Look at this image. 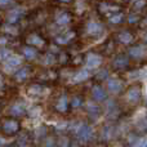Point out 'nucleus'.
Returning <instances> with one entry per match:
<instances>
[{
    "mask_svg": "<svg viewBox=\"0 0 147 147\" xmlns=\"http://www.w3.org/2000/svg\"><path fill=\"white\" fill-rule=\"evenodd\" d=\"M28 72H30L28 71V67H22V69L17 70V72H16V75H14L16 80L17 81H23L25 79H27Z\"/></svg>",
    "mask_w": 147,
    "mask_h": 147,
    "instance_id": "12",
    "label": "nucleus"
},
{
    "mask_svg": "<svg viewBox=\"0 0 147 147\" xmlns=\"http://www.w3.org/2000/svg\"><path fill=\"white\" fill-rule=\"evenodd\" d=\"M103 31V27H102L101 23L96 22V21H90V22L86 25V32L89 34V35H99V34Z\"/></svg>",
    "mask_w": 147,
    "mask_h": 147,
    "instance_id": "2",
    "label": "nucleus"
},
{
    "mask_svg": "<svg viewBox=\"0 0 147 147\" xmlns=\"http://www.w3.org/2000/svg\"><path fill=\"white\" fill-rule=\"evenodd\" d=\"M94 147H106L105 145H97V146H94Z\"/></svg>",
    "mask_w": 147,
    "mask_h": 147,
    "instance_id": "31",
    "label": "nucleus"
},
{
    "mask_svg": "<svg viewBox=\"0 0 147 147\" xmlns=\"http://www.w3.org/2000/svg\"><path fill=\"white\" fill-rule=\"evenodd\" d=\"M107 88H109V90L111 92V93H119V92H121V89H123V83L119 80V79L111 78V79H109V81H107Z\"/></svg>",
    "mask_w": 147,
    "mask_h": 147,
    "instance_id": "3",
    "label": "nucleus"
},
{
    "mask_svg": "<svg viewBox=\"0 0 147 147\" xmlns=\"http://www.w3.org/2000/svg\"><path fill=\"white\" fill-rule=\"evenodd\" d=\"M26 111L25 106H23L22 103H16L12 106V109H10V112H12L13 115H17V116H21V115H23Z\"/></svg>",
    "mask_w": 147,
    "mask_h": 147,
    "instance_id": "16",
    "label": "nucleus"
},
{
    "mask_svg": "<svg viewBox=\"0 0 147 147\" xmlns=\"http://www.w3.org/2000/svg\"><path fill=\"white\" fill-rule=\"evenodd\" d=\"M129 54H130V57H133V58H136V59L142 58V57L146 54V49L141 45L132 47V48L129 49Z\"/></svg>",
    "mask_w": 147,
    "mask_h": 147,
    "instance_id": "9",
    "label": "nucleus"
},
{
    "mask_svg": "<svg viewBox=\"0 0 147 147\" xmlns=\"http://www.w3.org/2000/svg\"><path fill=\"white\" fill-rule=\"evenodd\" d=\"M128 101L132 102V103H137L138 101L141 99V90L138 86H132V88L128 90Z\"/></svg>",
    "mask_w": 147,
    "mask_h": 147,
    "instance_id": "8",
    "label": "nucleus"
},
{
    "mask_svg": "<svg viewBox=\"0 0 147 147\" xmlns=\"http://www.w3.org/2000/svg\"><path fill=\"white\" fill-rule=\"evenodd\" d=\"M70 21H71V17H70L69 13H61V14L57 16V23L58 25H62V26L69 25Z\"/></svg>",
    "mask_w": 147,
    "mask_h": 147,
    "instance_id": "17",
    "label": "nucleus"
},
{
    "mask_svg": "<svg viewBox=\"0 0 147 147\" xmlns=\"http://www.w3.org/2000/svg\"><path fill=\"white\" fill-rule=\"evenodd\" d=\"M89 76H90V72L88 71V70H80L79 72H76L75 75H74V81H76V83H80V81H84L86 80V79H89Z\"/></svg>",
    "mask_w": 147,
    "mask_h": 147,
    "instance_id": "11",
    "label": "nucleus"
},
{
    "mask_svg": "<svg viewBox=\"0 0 147 147\" xmlns=\"http://www.w3.org/2000/svg\"><path fill=\"white\" fill-rule=\"evenodd\" d=\"M136 147H147V138H143V140H141L140 142L137 143V146Z\"/></svg>",
    "mask_w": 147,
    "mask_h": 147,
    "instance_id": "26",
    "label": "nucleus"
},
{
    "mask_svg": "<svg viewBox=\"0 0 147 147\" xmlns=\"http://www.w3.org/2000/svg\"><path fill=\"white\" fill-rule=\"evenodd\" d=\"M110 22L114 23V25H116V23H120L123 20H124V16L121 14V13H116V14H112L110 16Z\"/></svg>",
    "mask_w": 147,
    "mask_h": 147,
    "instance_id": "21",
    "label": "nucleus"
},
{
    "mask_svg": "<svg viewBox=\"0 0 147 147\" xmlns=\"http://www.w3.org/2000/svg\"><path fill=\"white\" fill-rule=\"evenodd\" d=\"M10 3V0H0V7H5Z\"/></svg>",
    "mask_w": 147,
    "mask_h": 147,
    "instance_id": "28",
    "label": "nucleus"
},
{
    "mask_svg": "<svg viewBox=\"0 0 147 147\" xmlns=\"http://www.w3.org/2000/svg\"><path fill=\"white\" fill-rule=\"evenodd\" d=\"M22 63V59L18 56H10L9 58L5 61V70L8 71H12L13 69H17L20 65Z\"/></svg>",
    "mask_w": 147,
    "mask_h": 147,
    "instance_id": "5",
    "label": "nucleus"
},
{
    "mask_svg": "<svg viewBox=\"0 0 147 147\" xmlns=\"http://www.w3.org/2000/svg\"><path fill=\"white\" fill-rule=\"evenodd\" d=\"M88 112L89 114H92V115L99 114V107L96 106V105H93V103H89L88 105Z\"/></svg>",
    "mask_w": 147,
    "mask_h": 147,
    "instance_id": "23",
    "label": "nucleus"
},
{
    "mask_svg": "<svg viewBox=\"0 0 147 147\" xmlns=\"http://www.w3.org/2000/svg\"><path fill=\"white\" fill-rule=\"evenodd\" d=\"M116 147H123V146H116Z\"/></svg>",
    "mask_w": 147,
    "mask_h": 147,
    "instance_id": "34",
    "label": "nucleus"
},
{
    "mask_svg": "<svg viewBox=\"0 0 147 147\" xmlns=\"http://www.w3.org/2000/svg\"><path fill=\"white\" fill-rule=\"evenodd\" d=\"M97 78H98V79H101V80H102V79H106L107 78V71H106V70H103V71H101V72H98V74H97Z\"/></svg>",
    "mask_w": 147,
    "mask_h": 147,
    "instance_id": "27",
    "label": "nucleus"
},
{
    "mask_svg": "<svg viewBox=\"0 0 147 147\" xmlns=\"http://www.w3.org/2000/svg\"><path fill=\"white\" fill-rule=\"evenodd\" d=\"M3 129H4V132L8 133V134H14V133H17L18 129H20V124H18V121H16V120H8V121L4 123Z\"/></svg>",
    "mask_w": 147,
    "mask_h": 147,
    "instance_id": "4",
    "label": "nucleus"
},
{
    "mask_svg": "<svg viewBox=\"0 0 147 147\" xmlns=\"http://www.w3.org/2000/svg\"><path fill=\"white\" fill-rule=\"evenodd\" d=\"M27 43L31 44V45H35V47H41L44 45V40L38 35H31L30 38L27 39Z\"/></svg>",
    "mask_w": 147,
    "mask_h": 147,
    "instance_id": "18",
    "label": "nucleus"
},
{
    "mask_svg": "<svg viewBox=\"0 0 147 147\" xmlns=\"http://www.w3.org/2000/svg\"><path fill=\"white\" fill-rule=\"evenodd\" d=\"M101 63H102V58L98 56V54H94V53L88 54V57H86V66H88L89 69L98 67Z\"/></svg>",
    "mask_w": 147,
    "mask_h": 147,
    "instance_id": "6",
    "label": "nucleus"
},
{
    "mask_svg": "<svg viewBox=\"0 0 147 147\" xmlns=\"http://www.w3.org/2000/svg\"><path fill=\"white\" fill-rule=\"evenodd\" d=\"M143 5H145V0H136L134 1V7L137 8V9H141Z\"/></svg>",
    "mask_w": 147,
    "mask_h": 147,
    "instance_id": "25",
    "label": "nucleus"
},
{
    "mask_svg": "<svg viewBox=\"0 0 147 147\" xmlns=\"http://www.w3.org/2000/svg\"><path fill=\"white\" fill-rule=\"evenodd\" d=\"M61 1H63V3H67V1H70V0H61Z\"/></svg>",
    "mask_w": 147,
    "mask_h": 147,
    "instance_id": "32",
    "label": "nucleus"
},
{
    "mask_svg": "<svg viewBox=\"0 0 147 147\" xmlns=\"http://www.w3.org/2000/svg\"><path fill=\"white\" fill-rule=\"evenodd\" d=\"M12 56V53H10V51H8L7 48H0V61H7L9 57Z\"/></svg>",
    "mask_w": 147,
    "mask_h": 147,
    "instance_id": "22",
    "label": "nucleus"
},
{
    "mask_svg": "<svg viewBox=\"0 0 147 147\" xmlns=\"http://www.w3.org/2000/svg\"><path fill=\"white\" fill-rule=\"evenodd\" d=\"M3 88V79H1V76H0V89Z\"/></svg>",
    "mask_w": 147,
    "mask_h": 147,
    "instance_id": "30",
    "label": "nucleus"
},
{
    "mask_svg": "<svg viewBox=\"0 0 147 147\" xmlns=\"http://www.w3.org/2000/svg\"><path fill=\"white\" fill-rule=\"evenodd\" d=\"M92 96H93V98L96 102H102L106 99V92H105V89L102 88V86L96 85V86H93Z\"/></svg>",
    "mask_w": 147,
    "mask_h": 147,
    "instance_id": "7",
    "label": "nucleus"
},
{
    "mask_svg": "<svg viewBox=\"0 0 147 147\" xmlns=\"http://www.w3.org/2000/svg\"><path fill=\"white\" fill-rule=\"evenodd\" d=\"M70 147H80V146H79V143H78V142H71Z\"/></svg>",
    "mask_w": 147,
    "mask_h": 147,
    "instance_id": "29",
    "label": "nucleus"
},
{
    "mask_svg": "<svg viewBox=\"0 0 147 147\" xmlns=\"http://www.w3.org/2000/svg\"><path fill=\"white\" fill-rule=\"evenodd\" d=\"M20 16H21V10L20 9H17V8L12 9L9 13H8V22L9 23L17 22V21L20 20Z\"/></svg>",
    "mask_w": 147,
    "mask_h": 147,
    "instance_id": "13",
    "label": "nucleus"
},
{
    "mask_svg": "<svg viewBox=\"0 0 147 147\" xmlns=\"http://www.w3.org/2000/svg\"><path fill=\"white\" fill-rule=\"evenodd\" d=\"M132 40H133V35L129 32V31H123V32L119 34V41L120 43L129 44Z\"/></svg>",
    "mask_w": 147,
    "mask_h": 147,
    "instance_id": "15",
    "label": "nucleus"
},
{
    "mask_svg": "<svg viewBox=\"0 0 147 147\" xmlns=\"http://www.w3.org/2000/svg\"><path fill=\"white\" fill-rule=\"evenodd\" d=\"M3 142V140H1V138H0V143H1Z\"/></svg>",
    "mask_w": 147,
    "mask_h": 147,
    "instance_id": "33",
    "label": "nucleus"
},
{
    "mask_svg": "<svg viewBox=\"0 0 147 147\" xmlns=\"http://www.w3.org/2000/svg\"><path fill=\"white\" fill-rule=\"evenodd\" d=\"M36 54H38V52H36V49H34V48L26 47V48L23 49V56H25L27 59H34L36 57Z\"/></svg>",
    "mask_w": 147,
    "mask_h": 147,
    "instance_id": "20",
    "label": "nucleus"
},
{
    "mask_svg": "<svg viewBox=\"0 0 147 147\" xmlns=\"http://www.w3.org/2000/svg\"><path fill=\"white\" fill-rule=\"evenodd\" d=\"M67 106H69L67 97L66 96H62L61 98L58 99V102H57V110H58L59 112H65V111H67Z\"/></svg>",
    "mask_w": 147,
    "mask_h": 147,
    "instance_id": "14",
    "label": "nucleus"
},
{
    "mask_svg": "<svg viewBox=\"0 0 147 147\" xmlns=\"http://www.w3.org/2000/svg\"><path fill=\"white\" fill-rule=\"evenodd\" d=\"M81 105H83V99H81V97H75V98L72 99V106L75 107V109L80 107Z\"/></svg>",
    "mask_w": 147,
    "mask_h": 147,
    "instance_id": "24",
    "label": "nucleus"
},
{
    "mask_svg": "<svg viewBox=\"0 0 147 147\" xmlns=\"http://www.w3.org/2000/svg\"><path fill=\"white\" fill-rule=\"evenodd\" d=\"M128 63H129V61H128L127 57L119 56V57H116V58H115V61H114V63H112V66H114V69H117V70H119V69H124V67H127Z\"/></svg>",
    "mask_w": 147,
    "mask_h": 147,
    "instance_id": "10",
    "label": "nucleus"
},
{
    "mask_svg": "<svg viewBox=\"0 0 147 147\" xmlns=\"http://www.w3.org/2000/svg\"><path fill=\"white\" fill-rule=\"evenodd\" d=\"M75 36V34L74 32H67V34H65V35H61V36H57V43H59V44H67L70 40Z\"/></svg>",
    "mask_w": 147,
    "mask_h": 147,
    "instance_id": "19",
    "label": "nucleus"
},
{
    "mask_svg": "<svg viewBox=\"0 0 147 147\" xmlns=\"http://www.w3.org/2000/svg\"><path fill=\"white\" fill-rule=\"evenodd\" d=\"M92 136H93V130H92V128L89 127V125L83 124L78 129V138L81 142H88L92 138Z\"/></svg>",
    "mask_w": 147,
    "mask_h": 147,
    "instance_id": "1",
    "label": "nucleus"
}]
</instances>
